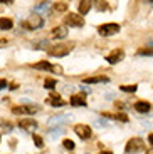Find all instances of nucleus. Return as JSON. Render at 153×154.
<instances>
[{"instance_id":"obj_1","label":"nucleus","mask_w":153,"mask_h":154,"mask_svg":"<svg viewBox=\"0 0 153 154\" xmlns=\"http://www.w3.org/2000/svg\"><path fill=\"white\" fill-rule=\"evenodd\" d=\"M74 47V42H67V44H56V45H52L47 52H49V55H52V57H64V55H67L71 50H73Z\"/></svg>"},{"instance_id":"obj_2","label":"nucleus","mask_w":153,"mask_h":154,"mask_svg":"<svg viewBox=\"0 0 153 154\" xmlns=\"http://www.w3.org/2000/svg\"><path fill=\"white\" fill-rule=\"evenodd\" d=\"M143 149H145V143H143L140 137H133V139L128 141L126 147H125V152L126 154H136V152H140V151H143Z\"/></svg>"},{"instance_id":"obj_3","label":"nucleus","mask_w":153,"mask_h":154,"mask_svg":"<svg viewBox=\"0 0 153 154\" xmlns=\"http://www.w3.org/2000/svg\"><path fill=\"white\" fill-rule=\"evenodd\" d=\"M42 23H44L42 17L39 15V14H32V15L24 22V27H25L27 30H35V29L42 27Z\"/></svg>"},{"instance_id":"obj_4","label":"nucleus","mask_w":153,"mask_h":154,"mask_svg":"<svg viewBox=\"0 0 153 154\" xmlns=\"http://www.w3.org/2000/svg\"><path fill=\"white\" fill-rule=\"evenodd\" d=\"M98 32H99V35H103V37H109V35L118 34L119 25L118 23H103V25L98 27Z\"/></svg>"},{"instance_id":"obj_5","label":"nucleus","mask_w":153,"mask_h":154,"mask_svg":"<svg viewBox=\"0 0 153 154\" xmlns=\"http://www.w3.org/2000/svg\"><path fill=\"white\" fill-rule=\"evenodd\" d=\"M64 22H66V25H71V27H83L84 25V19L79 14H67Z\"/></svg>"},{"instance_id":"obj_6","label":"nucleus","mask_w":153,"mask_h":154,"mask_svg":"<svg viewBox=\"0 0 153 154\" xmlns=\"http://www.w3.org/2000/svg\"><path fill=\"white\" fill-rule=\"evenodd\" d=\"M74 132H76L81 139H89L91 137V127L86 126V124H77V126L74 127Z\"/></svg>"},{"instance_id":"obj_7","label":"nucleus","mask_w":153,"mask_h":154,"mask_svg":"<svg viewBox=\"0 0 153 154\" xmlns=\"http://www.w3.org/2000/svg\"><path fill=\"white\" fill-rule=\"evenodd\" d=\"M67 121H71V116H69V114L54 116V117H50V119H49V127H57L59 124H64V122H67Z\"/></svg>"},{"instance_id":"obj_8","label":"nucleus","mask_w":153,"mask_h":154,"mask_svg":"<svg viewBox=\"0 0 153 154\" xmlns=\"http://www.w3.org/2000/svg\"><path fill=\"white\" fill-rule=\"evenodd\" d=\"M37 111L39 107H35V106H17L12 109V114H34Z\"/></svg>"},{"instance_id":"obj_9","label":"nucleus","mask_w":153,"mask_h":154,"mask_svg":"<svg viewBox=\"0 0 153 154\" xmlns=\"http://www.w3.org/2000/svg\"><path fill=\"white\" fill-rule=\"evenodd\" d=\"M123 57H125V52H123L121 49H115V50H113V52H111V54L106 57V60L109 62L111 66H113V64H118L119 60H123Z\"/></svg>"},{"instance_id":"obj_10","label":"nucleus","mask_w":153,"mask_h":154,"mask_svg":"<svg viewBox=\"0 0 153 154\" xmlns=\"http://www.w3.org/2000/svg\"><path fill=\"white\" fill-rule=\"evenodd\" d=\"M50 35H52L54 38H64L66 35H67V27H66V25H59V27H54L52 30H50Z\"/></svg>"},{"instance_id":"obj_11","label":"nucleus","mask_w":153,"mask_h":154,"mask_svg":"<svg viewBox=\"0 0 153 154\" xmlns=\"http://www.w3.org/2000/svg\"><path fill=\"white\" fill-rule=\"evenodd\" d=\"M109 79H108L106 75H96V77H84L83 79V82L84 84H99V82H108Z\"/></svg>"},{"instance_id":"obj_12","label":"nucleus","mask_w":153,"mask_h":154,"mask_svg":"<svg viewBox=\"0 0 153 154\" xmlns=\"http://www.w3.org/2000/svg\"><path fill=\"white\" fill-rule=\"evenodd\" d=\"M47 102H49L50 106H56V107H61V106L66 104V100H62V97L56 96V94H50V96L47 97Z\"/></svg>"},{"instance_id":"obj_13","label":"nucleus","mask_w":153,"mask_h":154,"mask_svg":"<svg viewBox=\"0 0 153 154\" xmlns=\"http://www.w3.org/2000/svg\"><path fill=\"white\" fill-rule=\"evenodd\" d=\"M135 109L138 112H142V114H146L150 111V104L146 100H138V102H135Z\"/></svg>"},{"instance_id":"obj_14","label":"nucleus","mask_w":153,"mask_h":154,"mask_svg":"<svg viewBox=\"0 0 153 154\" xmlns=\"http://www.w3.org/2000/svg\"><path fill=\"white\" fill-rule=\"evenodd\" d=\"M17 124H19V127H22V129H32V127H37V122H35L34 119H20Z\"/></svg>"},{"instance_id":"obj_15","label":"nucleus","mask_w":153,"mask_h":154,"mask_svg":"<svg viewBox=\"0 0 153 154\" xmlns=\"http://www.w3.org/2000/svg\"><path fill=\"white\" fill-rule=\"evenodd\" d=\"M71 104L73 106H86L84 96H83V94H74V96L71 97Z\"/></svg>"},{"instance_id":"obj_16","label":"nucleus","mask_w":153,"mask_h":154,"mask_svg":"<svg viewBox=\"0 0 153 154\" xmlns=\"http://www.w3.org/2000/svg\"><path fill=\"white\" fill-rule=\"evenodd\" d=\"M14 27V20L12 19H7V17H2L0 19V29L2 30H8V29Z\"/></svg>"},{"instance_id":"obj_17","label":"nucleus","mask_w":153,"mask_h":154,"mask_svg":"<svg viewBox=\"0 0 153 154\" xmlns=\"http://www.w3.org/2000/svg\"><path fill=\"white\" fill-rule=\"evenodd\" d=\"M34 69H41V70H52L54 66L52 64H49L47 60H42V62H37V64H34Z\"/></svg>"},{"instance_id":"obj_18","label":"nucleus","mask_w":153,"mask_h":154,"mask_svg":"<svg viewBox=\"0 0 153 154\" xmlns=\"http://www.w3.org/2000/svg\"><path fill=\"white\" fill-rule=\"evenodd\" d=\"M104 117H113V119H116V121H121V122H128V116L126 114H108V112H104Z\"/></svg>"},{"instance_id":"obj_19","label":"nucleus","mask_w":153,"mask_h":154,"mask_svg":"<svg viewBox=\"0 0 153 154\" xmlns=\"http://www.w3.org/2000/svg\"><path fill=\"white\" fill-rule=\"evenodd\" d=\"M89 8H91V2H89V0H83V2L79 4V14L84 15V14L89 12Z\"/></svg>"},{"instance_id":"obj_20","label":"nucleus","mask_w":153,"mask_h":154,"mask_svg":"<svg viewBox=\"0 0 153 154\" xmlns=\"http://www.w3.org/2000/svg\"><path fill=\"white\" fill-rule=\"evenodd\" d=\"M49 7L50 5L47 4V2H44V4H41V5H37V7H35V12H41V14H49Z\"/></svg>"},{"instance_id":"obj_21","label":"nucleus","mask_w":153,"mask_h":154,"mask_svg":"<svg viewBox=\"0 0 153 154\" xmlns=\"http://www.w3.org/2000/svg\"><path fill=\"white\" fill-rule=\"evenodd\" d=\"M62 132H64V127L59 126L57 129H54V131H49V137H50V139H56V137H59V136H61Z\"/></svg>"},{"instance_id":"obj_22","label":"nucleus","mask_w":153,"mask_h":154,"mask_svg":"<svg viewBox=\"0 0 153 154\" xmlns=\"http://www.w3.org/2000/svg\"><path fill=\"white\" fill-rule=\"evenodd\" d=\"M94 5H96V8H98V10H101V12L108 8V2H106V0H96Z\"/></svg>"},{"instance_id":"obj_23","label":"nucleus","mask_w":153,"mask_h":154,"mask_svg":"<svg viewBox=\"0 0 153 154\" xmlns=\"http://www.w3.org/2000/svg\"><path fill=\"white\" fill-rule=\"evenodd\" d=\"M62 144H64V147H66V149H69V151H73L74 147H76V144H74L71 139H64V141H62Z\"/></svg>"},{"instance_id":"obj_24","label":"nucleus","mask_w":153,"mask_h":154,"mask_svg":"<svg viewBox=\"0 0 153 154\" xmlns=\"http://www.w3.org/2000/svg\"><path fill=\"white\" fill-rule=\"evenodd\" d=\"M138 54H140V55H153V49H148V47H142V49L138 50Z\"/></svg>"},{"instance_id":"obj_25","label":"nucleus","mask_w":153,"mask_h":154,"mask_svg":"<svg viewBox=\"0 0 153 154\" xmlns=\"http://www.w3.org/2000/svg\"><path fill=\"white\" fill-rule=\"evenodd\" d=\"M56 84H57V82L54 81V79H46L44 87H46V89H54V87H56Z\"/></svg>"},{"instance_id":"obj_26","label":"nucleus","mask_w":153,"mask_h":154,"mask_svg":"<svg viewBox=\"0 0 153 154\" xmlns=\"http://www.w3.org/2000/svg\"><path fill=\"white\" fill-rule=\"evenodd\" d=\"M54 8L57 12H64L66 8H67V4H64V2H57V4H54Z\"/></svg>"},{"instance_id":"obj_27","label":"nucleus","mask_w":153,"mask_h":154,"mask_svg":"<svg viewBox=\"0 0 153 154\" xmlns=\"http://www.w3.org/2000/svg\"><path fill=\"white\" fill-rule=\"evenodd\" d=\"M121 91H125V92H136V85H121Z\"/></svg>"},{"instance_id":"obj_28","label":"nucleus","mask_w":153,"mask_h":154,"mask_svg":"<svg viewBox=\"0 0 153 154\" xmlns=\"http://www.w3.org/2000/svg\"><path fill=\"white\" fill-rule=\"evenodd\" d=\"M34 144L37 147H44V141H42V137H39L37 134H34Z\"/></svg>"},{"instance_id":"obj_29","label":"nucleus","mask_w":153,"mask_h":154,"mask_svg":"<svg viewBox=\"0 0 153 154\" xmlns=\"http://www.w3.org/2000/svg\"><path fill=\"white\" fill-rule=\"evenodd\" d=\"M96 126H101V127H108V124H106V121H103V119H98L96 121Z\"/></svg>"},{"instance_id":"obj_30","label":"nucleus","mask_w":153,"mask_h":154,"mask_svg":"<svg viewBox=\"0 0 153 154\" xmlns=\"http://www.w3.org/2000/svg\"><path fill=\"white\" fill-rule=\"evenodd\" d=\"M5 87H7V81L5 79H0V91H4Z\"/></svg>"},{"instance_id":"obj_31","label":"nucleus","mask_w":153,"mask_h":154,"mask_svg":"<svg viewBox=\"0 0 153 154\" xmlns=\"http://www.w3.org/2000/svg\"><path fill=\"white\" fill-rule=\"evenodd\" d=\"M4 132H10V124L4 122Z\"/></svg>"},{"instance_id":"obj_32","label":"nucleus","mask_w":153,"mask_h":154,"mask_svg":"<svg viewBox=\"0 0 153 154\" xmlns=\"http://www.w3.org/2000/svg\"><path fill=\"white\" fill-rule=\"evenodd\" d=\"M8 89H12V91H15V89H19V85H17L15 82H12V84H10V87H8Z\"/></svg>"},{"instance_id":"obj_33","label":"nucleus","mask_w":153,"mask_h":154,"mask_svg":"<svg viewBox=\"0 0 153 154\" xmlns=\"http://www.w3.org/2000/svg\"><path fill=\"white\" fill-rule=\"evenodd\" d=\"M148 143L153 146V134H150V136H148Z\"/></svg>"},{"instance_id":"obj_34","label":"nucleus","mask_w":153,"mask_h":154,"mask_svg":"<svg viewBox=\"0 0 153 154\" xmlns=\"http://www.w3.org/2000/svg\"><path fill=\"white\" fill-rule=\"evenodd\" d=\"M0 2H4V4H12L14 0H0Z\"/></svg>"},{"instance_id":"obj_35","label":"nucleus","mask_w":153,"mask_h":154,"mask_svg":"<svg viewBox=\"0 0 153 154\" xmlns=\"http://www.w3.org/2000/svg\"><path fill=\"white\" fill-rule=\"evenodd\" d=\"M146 154H153V147H151V149H148V151H146Z\"/></svg>"},{"instance_id":"obj_36","label":"nucleus","mask_w":153,"mask_h":154,"mask_svg":"<svg viewBox=\"0 0 153 154\" xmlns=\"http://www.w3.org/2000/svg\"><path fill=\"white\" fill-rule=\"evenodd\" d=\"M99 154H111V152H99Z\"/></svg>"},{"instance_id":"obj_37","label":"nucleus","mask_w":153,"mask_h":154,"mask_svg":"<svg viewBox=\"0 0 153 154\" xmlns=\"http://www.w3.org/2000/svg\"><path fill=\"white\" fill-rule=\"evenodd\" d=\"M150 2H153V0H150Z\"/></svg>"}]
</instances>
